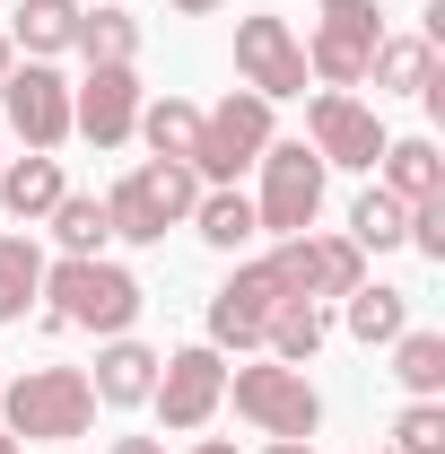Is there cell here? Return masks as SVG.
<instances>
[{
	"label": "cell",
	"instance_id": "6da1fadb",
	"mask_svg": "<svg viewBox=\"0 0 445 454\" xmlns=\"http://www.w3.org/2000/svg\"><path fill=\"white\" fill-rule=\"evenodd\" d=\"M140 324V280L105 262V254H88V262H44V333H131Z\"/></svg>",
	"mask_w": 445,
	"mask_h": 454
},
{
	"label": "cell",
	"instance_id": "7a4b0ae2",
	"mask_svg": "<svg viewBox=\"0 0 445 454\" xmlns=\"http://www.w3.org/2000/svg\"><path fill=\"white\" fill-rule=\"evenodd\" d=\"M97 419V394L79 367H27V376H0V428L9 437H35V446H61V437H88Z\"/></svg>",
	"mask_w": 445,
	"mask_h": 454
},
{
	"label": "cell",
	"instance_id": "3957f363",
	"mask_svg": "<svg viewBox=\"0 0 445 454\" xmlns=\"http://www.w3.org/2000/svg\"><path fill=\"white\" fill-rule=\"evenodd\" d=\"M192 201H201V175L183 158H149V167H131L105 192V227L122 245H167V227L192 219Z\"/></svg>",
	"mask_w": 445,
	"mask_h": 454
},
{
	"label": "cell",
	"instance_id": "277c9868",
	"mask_svg": "<svg viewBox=\"0 0 445 454\" xmlns=\"http://www.w3.org/2000/svg\"><path fill=\"white\" fill-rule=\"evenodd\" d=\"M254 175H262V192H254V219H262V236H306V227H315V210H324V184H332V167H324L306 140H271V149L254 158Z\"/></svg>",
	"mask_w": 445,
	"mask_h": 454
},
{
	"label": "cell",
	"instance_id": "5b68a950",
	"mask_svg": "<svg viewBox=\"0 0 445 454\" xmlns=\"http://www.w3.org/2000/svg\"><path fill=\"white\" fill-rule=\"evenodd\" d=\"M262 149H271V97H254V88H227L219 106L201 114L192 175H201V184H236V175L254 167Z\"/></svg>",
	"mask_w": 445,
	"mask_h": 454
},
{
	"label": "cell",
	"instance_id": "8992f818",
	"mask_svg": "<svg viewBox=\"0 0 445 454\" xmlns=\"http://www.w3.org/2000/svg\"><path fill=\"white\" fill-rule=\"evenodd\" d=\"M227 394H236V419H254L262 437H315L324 428V394L306 385V367H279V358L236 367Z\"/></svg>",
	"mask_w": 445,
	"mask_h": 454
},
{
	"label": "cell",
	"instance_id": "52a82bcc",
	"mask_svg": "<svg viewBox=\"0 0 445 454\" xmlns=\"http://www.w3.org/2000/svg\"><path fill=\"white\" fill-rule=\"evenodd\" d=\"M158 419H167L175 437H192V428H210L227 402V358L210 349V340H192V349H167L158 358Z\"/></svg>",
	"mask_w": 445,
	"mask_h": 454
},
{
	"label": "cell",
	"instance_id": "ba28073f",
	"mask_svg": "<svg viewBox=\"0 0 445 454\" xmlns=\"http://www.w3.org/2000/svg\"><path fill=\"white\" fill-rule=\"evenodd\" d=\"M0 122H9V140H27V149L53 158L61 140H70V79H61L53 61H18L0 79Z\"/></svg>",
	"mask_w": 445,
	"mask_h": 454
},
{
	"label": "cell",
	"instance_id": "9c48e42d",
	"mask_svg": "<svg viewBox=\"0 0 445 454\" xmlns=\"http://www.w3.org/2000/svg\"><path fill=\"white\" fill-rule=\"evenodd\" d=\"M306 149L324 158V167H376L385 158V122H376V106H358L349 88H315L306 97Z\"/></svg>",
	"mask_w": 445,
	"mask_h": 454
},
{
	"label": "cell",
	"instance_id": "30bf717a",
	"mask_svg": "<svg viewBox=\"0 0 445 454\" xmlns=\"http://www.w3.org/2000/svg\"><path fill=\"white\" fill-rule=\"evenodd\" d=\"M262 262L279 271L288 297H349V288L367 280V254H358L349 236H315V227H306V236H279Z\"/></svg>",
	"mask_w": 445,
	"mask_h": 454
},
{
	"label": "cell",
	"instance_id": "8fae6325",
	"mask_svg": "<svg viewBox=\"0 0 445 454\" xmlns=\"http://www.w3.org/2000/svg\"><path fill=\"white\" fill-rule=\"evenodd\" d=\"M140 122V70L131 61H88V79L70 88V131L97 140V149H122Z\"/></svg>",
	"mask_w": 445,
	"mask_h": 454
},
{
	"label": "cell",
	"instance_id": "7c38bea8",
	"mask_svg": "<svg viewBox=\"0 0 445 454\" xmlns=\"http://www.w3.org/2000/svg\"><path fill=\"white\" fill-rule=\"evenodd\" d=\"M279 306H288V288H279L271 262H236L227 288L210 297V349H262V324Z\"/></svg>",
	"mask_w": 445,
	"mask_h": 454
},
{
	"label": "cell",
	"instance_id": "4fadbf2b",
	"mask_svg": "<svg viewBox=\"0 0 445 454\" xmlns=\"http://www.w3.org/2000/svg\"><path fill=\"white\" fill-rule=\"evenodd\" d=\"M236 79L254 97H306V44L288 35V18H236Z\"/></svg>",
	"mask_w": 445,
	"mask_h": 454
},
{
	"label": "cell",
	"instance_id": "5bb4252c",
	"mask_svg": "<svg viewBox=\"0 0 445 454\" xmlns=\"http://www.w3.org/2000/svg\"><path fill=\"white\" fill-rule=\"evenodd\" d=\"M376 44H385L376 0H358V9H324V27H315V44H306V79H324V88H358L367 61H376Z\"/></svg>",
	"mask_w": 445,
	"mask_h": 454
},
{
	"label": "cell",
	"instance_id": "9a60e30c",
	"mask_svg": "<svg viewBox=\"0 0 445 454\" xmlns=\"http://www.w3.org/2000/svg\"><path fill=\"white\" fill-rule=\"evenodd\" d=\"M88 394L105 402V411H140V402L158 394V349H149V340H131V333H113L105 349H97Z\"/></svg>",
	"mask_w": 445,
	"mask_h": 454
},
{
	"label": "cell",
	"instance_id": "2e32d148",
	"mask_svg": "<svg viewBox=\"0 0 445 454\" xmlns=\"http://www.w3.org/2000/svg\"><path fill=\"white\" fill-rule=\"evenodd\" d=\"M61 192H70V184H61V158H44V149H27V158H0V210H9L18 227H35V219L61 201Z\"/></svg>",
	"mask_w": 445,
	"mask_h": 454
},
{
	"label": "cell",
	"instance_id": "e0dca14e",
	"mask_svg": "<svg viewBox=\"0 0 445 454\" xmlns=\"http://www.w3.org/2000/svg\"><path fill=\"white\" fill-rule=\"evenodd\" d=\"M367 79H376V97H428L445 70H437V44L428 35H385L376 61H367Z\"/></svg>",
	"mask_w": 445,
	"mask_h": 454
},
{
	"label": "cell",
	"instance_id": "ac0fdd59",
	"mask_svg": "<svg viewBox=\"0 0 445 454\" xmlns=\"http://www.w3.org/2000/svg\"><path fill=\"white\" fill-rule=\"evenodd\" d=\"M192 227H201V245H219V254H245V245L262 236V219H254V192H236V184H201Z\"/></svg>",
	"mask_w": 445,
	"mask_h": 454
},
{
	"label": "cell",
	"instance_id": "d6986e66",
	"mask_svg": "<svg viewBox=\"0 0 445 454\" xmlns=\"http://www.w3.org/2000/svg\"><path fill=\"white\" fill-rule=\"evenodd\" d=\"M376 175H385L393 201H437V192H445V158H437V140H385Z\"/></svg>",
	"mask_w": 445,
	"mask_h": 454
},
{
	"label": "cell",
	"instance_id": "ffe728a7",
	"mask_svg": "<svg viewBox=\"0 0 445 454\" xmlns=\"http://www.w3.org/2000/svg\"><path fill=\"white\" fill-rule=\"evenodd\" d=\"M70 35H79V0H18V18H9V44L27 61L70 53Z\"/></svg>",
	"mask_w": 445,
	"mask_h": 454
},
{
	"label": "cell",
	"instance_id": "44dd1931",
	"mask_svg": "<svg viewBox=\"0 0 445 454\" xmlns=\"http://www.w3.org/2000/svg\"><path fill=\"white\" fill-rule=\"evenodd\" d=\"M324 340H332V324H324V306H315V297H288L271 324H262V349H271L279 367H306Z\"/></svg>",
	"mask_w": 445,
	"mask_h": 454
},
{
	"label": "cell",
	"instance_id": "7402d4cb",
	"mask_svg": "<svg viewBox=\"0 0 445 454\" xmlns=\"http://www.w3.org/2000/svg\"><path fill=\"white\" fill-rule=\"evenodd\" d=\"M44 227H53V245L70 254V262H88V254H105V245H113L105 201H97V192H61L53 210H44Z\"/></svg>",
	"mask_w": 445,
	"mask_h": 454
},
{
	"label": "cell",
	"instance_id": "603a6c76",
	"mask_svg": "<svg viewBox=\"0 0 445 454\" xmlns=\"http://www.w3.org/2000/svg\"><path fill=\"white\" fill-rule=\"evenodd\" d=\"M340 324H349V340H367V349H376V340H402V333H410V297L385 288V280H358Z\"/></svg>",
	"mask_w": 445,
	"mask_h": 454
},
{
	"label": "cell",
	"instance_id": "cb8c5ba5",
	"mask_svg": "<svg viewBox=\"0 0 445 454\" xmlns=\"http://www.w3.org/2000/svg\"><path fill=\"white\" fill-rule=\"evenodd\" d=\"M35 297H44V245L35 236H0V324H27Z\"/></svg>",
	"mask_w": 445,
	"mask_h": 454
},
{
	"label": "cell",
	"instance_id": "d4e9b609",
	"mask_svg": "<svg viewBox=\"0 0 445 454\" xmlns=\"http://www.w3.org/2000/svg\"><path fill=\"white\" fill-rule=\"evenodd\" d=\"M402 236H410V201H393L385 184H367V192L349 201V245H358V254H393Z\"/></svg>",
	"mask_w": 445,
	"mask_h": 454
},
{
	"label": "cell",
	"instance_id": "484cf974",
	"mask_svg": "<svg viewBox=\"0 0 445 454\" xmlns=\"http://www.w3.org/2000/svg\"><path fill=\"white\" fill-rule=\"evenodd\" d=\"M140 140H149V158H183L192 167V140H201V106H183V97H158V106H140L131 122Z\"/></svg>",
	"mask_w": 445,
	"mask_h": 454
},
{
	"label": "cell",
	"instance_id": "4316f807",
	"mask_svg": "<svg viewBox=\"0 0 445 454\" xmlns=\"http://www.w3.org/2000/svg\"><path fill=\"white\" fill-rule=\"evenodd\" d=\"M70 53H88V61H140V18H131V9H79Z\"/></svg>",
	"mask_w": 445,
	"mask_h": 454
},
{
	"label": "cell",
	"instance_id": "83f0119b",
	"mask_svg": "<svg viewBox=\"0 0 445 454\" xmlns=\"http://www.w3.org/2000/svg\"><path fill=\"white\" fill-rule=\"evenodd\" d=\"M393 376H402L419 402H437L445 394V333H402L393 340Z\"/></svg>",
	"mask_w": 445,
	"mask_h": 454
},
{
	"label": "cell",
	"instance_id": "f1b7e54d",
	"mask_svg": "<svg viewBox=\"0 0 445 454\" xmlns=\"http://www.w3.org/2000/svg\"><path fill=\"white\" fill-rule=\"evenodd\" d=\"M393 454H445V402H410L393 419Z\"/></svg>",
	"mask_w": 445,
	"mask_h": 454
},
{
	"label": "cell",
	"instance_id": "f546056e",
	"mask_svg": "<svg viewBox=\"0 0 445 454\" xmlns=\"http://www.w3.org/2000/svg\"><path fill=\"white\" fill-rule=\"evenodd\" d=\"M402 245H419L428 262H445V192L437 201H410V236H402Z\"/></svg>",
	"mask_w": 445,
	"mask_h": 454
},
{
	"label": "cell",
	"instance_id": "4dcf8cb0",
	"mask_svg": "<svg viewBox=\"0 0 445 454\" xmlns=\"http://www.w3.org/2000/svg\"><path fill=\"white\" fill-rule=\"evenodd\" d=\"M105 454H167V437H113Z\"/></svg>",
	"mask_w": 445,
	"mask_h": 454
},
{
	"label": "cell",
	"instance_id": "1f68e13d",
	"mask_svg": "<svg viewBox=\"0 0 445 454\" xmlns=\"http://www.w3.org/2000/svg\"><path fill=\"white\" fill-rule=\"evenodd\" d=\"M262 454H315V437H271Z\"/></svg>",
	"mask_w": 445,
	"mask_h": 454
},
{
	"label": "cell",
	"instance_id": "d6a6232c",
	"mask_svg": "<svg viewBox=\"0 0 445 454\" xmlns=\"http://www.w3.org/2000/svg\"><path fill=\"white\" fill-rule=\"evenodd\" d=\"M175 18H210V9H219V0H167Z\"/></svg>",
	"mask_w": 445,
	"mask_h": 454
},
{
	"label": "cell",
	"instance_id": "836d02e7",
	"mask_svg": "<svg viewBox=\"0 0 445 454\" xmlns=\"http://www.w3.org/2000/svg\"><path fill=\"white\" fill-rule=\"evenodd\" d=\"M9 70H18V44H9V35H0V79H9Z\"/></svg>",
	"mask_w": 445,
	"mask_h": 454
},
{
	"label": "cell",
	"instance_id": "e575fe53",
	"mask_svg": "<svg viewBox=\"0 0 445 454\" xmlns=\"http://www.w3.org/2000/svg\"><path fill=\"white\" fill-rule=\"evenodd\" d=\"M192 454H236V446H227V437H201V446H192Z\"/></svg>",
	"mask_w": 445,
	"mask_h": 454
},
{
	"label": "cell",
	"instance_id": "d590c367",
	"mask_svg": "<svg viewBox=\"0 0 445 454\" xmlns=\"http://www.w3.org/2000/svg\"><path fill=\"white\" fill-rule=\"evenodd\" d=\"M315 9H358V0H315Z\"/></svg>",
	"mask_w": 445,
	"mask_h": 454
},
{
	"label": "cell",
	"instance_id": "8d00e7d4",
	"mask_svg": "<svg viewBox=\"0 0 445 454\" xmlns=\"http://www.w3.org/2000/svg\"><path fill=\"white\" fill-rule=\"evenodd\" d=\"M79 9H122V0H79Z\"/></svg>",
	"mask_w": 445,
	"mask_h": 454
},
{
	"label": "cell",
	"instance_id": "74e56055",
	"mask_svg": "<svg viewBox=\"0 0 445 454\" xmlns=\"http://www.w3.org/2000/svg\"><path fill=\"white\" fill-rule=\"evenodd\" d=\"M0 454H18V437H9V428H0Z\"/></svg>",
	"mask_w": 445,
	"mask_h": 454
},
{
	"label": "cell",
	"instance_id": "f35d334b",
	"mask_svg": "<svg viewBox=\"0 0 445 454\" xmlns=\"http://www.w3.org/2000/svg\"><path fill=\"white\" fill-rule=\"evenodd\" d=\"M385 454H393V446H385Z\"/></svg>",
	"mask_w": 445,
	"mask_h": 454
}]
</instances>
